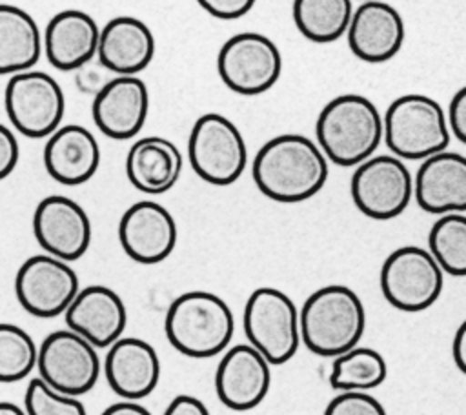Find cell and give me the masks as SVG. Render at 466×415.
<instances>
[{"mask_svg":"<svg viewBox=\"0 0 466 415\" xmlns=\"http://www.w3.org/2000/svg\"><path fill=\"white\" fill-rule=\"evenodd\" d=\"M253 180L275 202L295 204L315 197L328 180V158L311 138L286 133L269 138L255 155Z\"/></svg>","mask_w":466,"mask_h":415,"instance_id":"6da1fadb","label":"cell"},{"mask_svg":"<svg viewBox=\"0 0 466 415\" xmlns=\"http://www.w3.org/2000/svg\"><path fill=\"white\" fill-rule=\"evenodd\" d=\"M315 135L328 160L342 167H357L375 155L384 138V122L368 96L344 93L320 109Z\"/></svg>","mask_w":466,"mask_h":415,"instance_id":"7a4b0ae2","label":"cell"},{"mask_svg":"<svg viewBox=\"0 0 466 415\" xmlns=\"http://www.w3.org/2000/svg\"><path fill=\"white\" fill-rule=\"evenodd\" d=\"M300 340L319 357H339L359 346L366 328L360 297L348 286L328 284L302 304Z\"/></svg>","mask_w":466,"mask_h":415,"instance_id":"3957f363","label":"cell"},{"mask_svg":"<svg viewBox=\"0 0 466 415\" xmlns=\"http://www.w3.org/2000/svg\"><path fill=\"white\" fill-rule=\"evenodd\" d=\"M164 331L178 353L208 359L226 351L235 331V317L218 295L187 291L169 304Z\"/></svg>","mask_w":466,"mask_h":415,"instance_id":"277c9868","label":"cell"},{"mask_svg":"<svg viewBox=\"0 0 466 415\" xmlns=\"http://www.w3.org/2000/svg\"><path fill=\"white\" fill-rule=\"evenodd\" d=\"M384 142L399 158L424 160L450 144L448 116L441 104L420 93L397 96L386 109Z\"/></svg>","mask_w":466,"mask_h":415,"instance_id":"5b68a950","label":"cell"},{"mask_svg":"<svg viewBox=\"0 0 466 415\" xmlns=\"http://www.w3.org/2000/svg\"><path fill=\"white\" fill-rule=\"evenodd\" d=\"M242 326L248 342L269 364L288 362L299 349L300 315L289 295L277 288H257L246 300Z\"/></svg>","mask_w":466,"mask_h":415,"instance_id":"8992f818","label":"cell"},{"mask_svg":"<svg viewBox=\"0 0 466 415\" xmlns=\"http://www.w3.org/2000/svg\"><path fill=\"white\" fill-rule=\"evenodd\" d=\"M187 157L193 171L213 186L238 180L248 162V147L240 129L220 113H206L191 127Z\"/></svg>","mask_w":466,"mask_h":415,"instance_id":"52a82bcc","label":"cell"},{"mask_svg":"<svg viewBox=\"0 0 466 415\" xmlns=\"http://www.w3.org/2000/svg\"><path fill=\"white\" fill-rule=\"evenodd\" d=\"M4 106L9 122L18 133L27 138H44L60 127L66 113V96L51 75L29 69L9 76Z\"/></svg>","mask_w":466,"mask_h":415,"instance_id":"ba28073f","label":"cell"},{"mask_svg":"<svg viewBox=\"0 0 466 415\" xmlns=\"http://www.w3.org/2000/svg\"><path fill=\"white\" fill-rule=\"evenodd\" d=\"M444 271L433 255L419 246L391 251L380 268V291L393 308L417 313L428 309L441 297Z\"/></svg>","mask_w":466,"mask_h":415,"instance_id":"9c48e42d","label":"cell"},{"mask_svg":"<svg viewBox=\"0 0 466 415\" xmlns=\"http://www.w3.org/2000/svg\"><path fill=\"white\" fill-rule=\"evenodd\" d=\"M218 76L238 95H260L271 89L282 73L277 44L262 33H238L228 38L217 56Z\"/></svg>","mask_w":466,"mask_h":415,"instance_id":"30bf717a","label":"cell"},{"mask_svg":"<svg viewBox=\"0 0 466 415\" xmlns=\"http://www.w3.org/2000/svg\"><path fill=\"white\" fill-rule=\"evenodd\" d=\"M350 191L357 209L373 220L399 217L413 197V178L395 155H373L351 175Z\"/></svg>","mask_w":466,"mask_h":415,"instance_id":"8fae6325","label":"cell"},{"mask_svg":"<svg viewBox=\"0 0 466 415\" xmlns=\"http://www.w3.org/2000/svg\"><path fill=\"white\" fill-rule=\"evenodd\" d=\"M38 377L51 388L80 397L93 390L100 375L96 348L73 329H56L38 346Z\"/></svg>","mask_w":466,"mask_h":415,"instance_id":"7c38bea8","label":"cell"},{"mask_svg":"<svg viewBox=\"0 0 466 415\" xmlns=\"http://www.w3.org/2000/svg\"><path fill=\"white\" fill-rule=\"evenodd\" d=\"M78 291V275L69 262L49 253L25 258L15 275L16 300L33 317L66 313Z\"/></svg>","mask_w":466,"mask_h":415,"instance_id":"4fadbf2b","label":"cell"},{"mask_svg":"<svg viewBox=\"0 0 466 415\" xmlns=\"http://www.w3.org/2000/svg\"><path fill=\"white\" fill-rule=\"evenodd\" d=\"M33 233L40 248L66 262L80 258L91 244V222L69 197H44L33 213Z\"/></svg>","mask_w":466,"mask_h":415,"instance_id":"5bb4252c","label":"cell"},{"mask_svg":"<svg viewBox=\"0 0 466 415\" xmlns=\"http://www.w3.org/2000/svg\"><path fill=\"white\" fill-rule=\"evenodd\" d=\"M269 366L266 357L249 342L226 349L215 371L218 400L233 411L257 408L269 391Z\"/></svg>","mask_w":466,"mask_h":415,"instance_id":"9a60e30c","label":"cell"},{"mask_svg":"<svg viewBox=\"0 0 466 415\" xmlns=\"http://www.w3.org/2000/svg\"><path fill=\"white\" fill-rule=\"evenodd\" d=\"M118 240L131 260L138 264H158L175 249L177 224L162 204L138 200L120 217Z\"/></svg>","mask_w":466,"mask_h":415,"instance_id":"2e32d148","label":"cell"},{"mask_svg":"<svg viewBox=\"0 0 466 415\" xmlns=\"http://www.w3.org/2000/svg\"><path fill=\"white\" fill-rule=\"evenodd\" d=\"M149 111L147 86L137 75L107 80L91 104L95 126L109 138H133L144 126Z\"/></svg>","mask_w":466,"mask_h":415,"instance_id":"e0dca14e","label":"cell"},{"mask_svg":"<svg viewBox=\"0 0 466 415\" xmlns=\"http://www.w3.org/2000/svg\"><path fill=\"white\" fill-rule=\"evenodd\" d=\"M350 51L362 62L382 64L402 47L406 27L400 13L384 0L362 2L346 31Z\"/></svg>","mask_w":466,"mask_h":415,"instance_id":"ac0fdd59","label":"cell"},{"mask_svg":"<svg viewBox=\"0 0 466 415\" xmlns=\"http://www.w3.org/2000/svg\"><path fill=\"white\" fill-rule=\"evenodd\" d=\"M64 317L67 328L82 335L95 348H109L124 337L127 324L124 300L116 291L102 284L80 288Z\"/></svg>","mask_w":466,"mask_h":415,"instance_id":"d6986e66","label":"cell"},{"mask_svg":"<svg viewBox=\"0 0 466 415\" xmlns=\"http://www.w3.org/2000/svg\"><path fill=\"white\" fill-rule=\"evenodd\" d=\"M413 197L426 213H464L466 157L444 149L424 158L413 178Z\"/></svg>","mask_w":466,"mask_h":415,"instance_id":"ffe728a7","label":"cell"},{"mask_svg":"<svg viewBox=\"0 0 466 415\" xmlns=\"http://www.w3.org/2000/svg\"><path fill=\"white\" fill-rule=\"evenodd\" d=\"M104 373L109 388L124 400H140L158 384L160 360L155 348L137 337H120L107 349Z\"/></svg>","mask_w":466,"mask_h":415,"instance_id":"44dd1931","label":"cell"},{"mask_svg":"<svg viewBox=\"0 0 466 415\" xmlns=\"http://www.w3.org/2000/svg\"><path fill=\"white\" fill-rule=\"evenodd\" d=\"M98 40L100 27L89 13L66 9L47 22L44 51L55 69L78 71L96 56Z\"/></svg>","mask_w":466,"mask_h":415,"instance_id":"7402d4cb","label":"cell"},{"mask_svg":"<svg viewBox=\"0 0 466 415\" xmlns=\"http://www.w3.org/2000/svg\"><path fill=\"white\" fill-rule=\"evenodd\" d=\"M100 147L95 135L78 124L60 126L44 146L47 175L64 186H80L98 169Z\"/></svg>","mask_w":466,"mask_h":415,"instance_id":"603a6c76","label":"cell"},{"mask_svg":"<svg viewBox=\"0 0 466 415\" xmlns=\"http://www.w3.org/2000/svg\"><path fill=\"white\" fill-rule=\"evenodd\" d=\"M98 62L116 76L144 71L155 56L151 29L135 16H115L100 29Z\"/></svg>","mask_w":466,"mask_h":415,"instance_id":"cb8c5ba5","label":"cell"},{"mask_svg":"<svg viewBox=\"0 0 466 415\" xmlns=\"http://www.w3.org/2000/svg\"><path fill=\"white\" fill-rule=\"evenodd\" d=\"M182 166V153L164 137L138 138L126 157V175L129 182L147 195L169 191L178 182Z\"/></svg>","mask_w":466,"mask_h":415,"instance_id":"d4e9b609","label":"cell"},{"mask_svg":"<svg viewBox=\"0 0 466 415\" xmlns=\"http://www.w3.org/2000/svg\"><path fill=\"white\" fill-rule=\"evenodd\" d=\"M42 46L44 40L35 18L18 5L0 4V75L33 69Z\"/></svg>","mask_w":466,"mask_h":415,"instance_id":"484cf974","label":"cell"},{"mask_svg":"<svg viewBox=\"0 0 466 415\" xmlns=\"http://www.w3.org/2000/svg\"><path fill=\"white\" fill-rule=\"evenodd\" d=\"M353 11L351 0H293L291 5L295 27L315 44H329L346 35Z\"/></svg>","mask_w":466,"mask_h":415,"instance_id":"4316f807","label":"cell"},{"mask_svg":"<svg viewBox=\"0 0 466 415\" xmlns=\"http://www.w3.org/2000/svg\"><path fill=\"white\" fill-rule=\"evenodd\" d=\"M388 364L373 348L355 346L333 359L329 384L339 391H368L386 380Z\"/></svg>","mask_w":466,"mask_h":415,"instance_id":"83f0119b","label":"cell"},{"mask_svg":"<svg viewBox=\"0 0 466 415\" xmlns=\"http://www.w3.org/2000/svg\"><path fill=\"white\" fill-rule=\"evenodd\" d=\"M428 251L451 277H466V215H441L428 233Z\"/></svg>","mask_w":466,"mask_h":415,"instance_id":"f1b7e54d","label":"cell"},{"mask_svg":"<svg viewBox=\"0 0 466 415\" xmlns=\"http://www.w3.org/2000/svg\"><path fill=\"white\" fill-rule=\"evenodd\" d=\"M38 360V348L33 337L16 324L0 322V382L25 379Z\"/></svg>","mask_w":466,"mask_h":415,"instance_id":"f546056e","label":"cell"},{"mask_svg":"<svg viewBox=\"0 0 466 415\" xmlns=\"http://www.w3.org/2000/svg\"><path fill=\"white\" fill-rule=\"evenodd\" d=\"M24 410L27 415H87L78 397L51 388L40 377L29 380L24 395Z\"/></svg>","mask_w":466,"mask_h":415,"instance_id":"4dcf8cb0","label":"cell"},{"mask_svg":"<svg viewBox=\"0 0 466 415\" xmlns=\"http://www.w3.org/2000/svg\"><path fill=\"white\" fill-rule=\"evenodd\" d=\"M324 415H388L384 406L366 391H340L333 397Z\"/></svg>","mask_w":466,"mask_h":415,"instance_id":"1f68e13d","label":"cell"},{"mask_svg":"<svg viewBox=\"0 0 466 415\" xmlns=\"http://www.w3.org/2000/svg\"><path fill=\"white\" fill-rule=\"evenodd\" d=\"M198 5L215 18L235 20L251 11L257 0H197Z\"/></svg>","mask_w":466,"mask_h":415,"instance_id":"d6a6232c","label":"cell"},{"mask_svg":"<svg viewBox=\"0 0 466 415\" xmlns=\"http://www.w3.org/2000/svg\"><path fill=\"white\" fill-rule=\"evenodd\" d=\"M446 116H448V126L451 135L459 142L466 144V86H462L451 96Z\"/></svg>","mask_w":466,"mask_h":415,"instance_id":"836d02e7","label":"cell"},{"mask_svg":"<svg viewBox=\"0 0 466 415\" xmlns=\"http://www.w3.org/2000/svg\"><path fill=\"white\" fill-rule=\"evenodd\" d=\"M20 147L13 131L0 124V180L9 177L18 164Z\"/></svg>","mask_w":466,"mask_h":415,"instance_id":"e575fe53","label":"cell"},{"mask_svg":"<svg viewBox=\"0 0 466 415\" xmlns=\"http://www.w3.org/2000/svg\"><path fill=\"white\" fill-rule=\"evenodd\" d=\"M162 415H211V413L200 399L182 393L173 397V400L167 404Z\"/></svg>","mask_w":466,"mask_h":415,"instance_id":"d590c367","label":"cell"},{"mask_svg":"<svg viewBox=\"0 0 466 415\" xmlns=\"http://www.w3.org/2000/svg\"><path fill=\"white\" fill-rule=\"evenodd\" d=\"M451 355H453L455 366L466 375V319L461 322V326L455 331V337L451 342Z\"/></svg>","mask_w":466,"mask_h":415,"instance_id":"8d00e7d4","label":"cell"},{"mask_svg":"<svg viewBox=\"0 0 466 415\" xmlns=\"http://www.w3.org/2000/svg\"><path fill=\"white\" fill-rule=\"evenodd\" d=\"M100 415H151V411L138 404V400H120L107 406Z\"/></svg>","mask_w":466,"mask_h":415,"instance_id":"74e56055","label":"cell"},{"mask_svg":"<svg viewBox=\"0 0 466 415\" xmlns=\"http://www.w3.org/2000/svg\"><path fill=\"white\" fill-rule=\"evenodd\" d=\"M0 415H27L25 410L15 402L0 400Z\"/></svg>","mask_w":466,"mask_h":415,"instance_id":"f35d334b","label":"cell"},{"mask_svg":"<svg viewBox=\"0 0 466 415\" xmlns=\"http://www.w3.org/2000/svg\"><path fill=\"white\" fill-rule=\"evenodd\" d=\"M362 2H366V0H362Z\"/></svg>","mask_w":466,"mask_h":415,"instance_id":"ab89813d","label":"cell"}]
</instances>
